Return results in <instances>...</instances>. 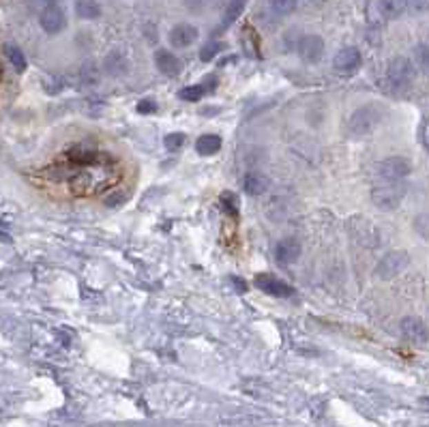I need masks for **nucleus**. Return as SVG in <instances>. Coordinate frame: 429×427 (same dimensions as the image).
<instances>
[{"label":"nucleus","mask_w":429,"mask_h":427,"mask_svg":"<svg viewBox=\"0 0 429 427\" xmlns=\"http://www.w3.org/2000/svg\"><path fill=\"white\" fill-rule=\"evenodd\" d=\"M185 133H181V131H174V133H168L166 138H163V144H166V148L170 150V152H177V150H181L183 146H185Z\"/></svg>","instance_id":"nucleus-23"},{"label":"nucleus","mask_w":429,"mask_h":427,"mask_svg":"<svg viewBox=\"0 0 429 427\" xmlns=\"http://www.w3.org/2000/svg\"><path fill=\"white\" fill-rule=\"evenodd\" d=\"M421 401H423V404H427V406H429V397H423V399H421Z\"/></svg>","instance_id":"nucleus-27"},{"label":"nucleus","mask_w":429,"mask_h":427,"mask_svg":"<svg viewBox=\"0 0 429 427\" xmlns=\"http://www.w3.org/2000/svg\"><path fill=\"white\" fill-rule=\"evenodd\" d=\"M221 135H217V133H204V135H200L198 138V142H196V150L202 155V157H212L214 152H219V148H221Z\"/></svg>","instance_id":"nucleus-16"},{"label":"nucleus","mask_w":429,"mask_h":427,"mask_svg":"<svg viewBox=\"0 0 429 427\" xmlns=\"http://www.w3.org/2000/svg\"><path fill=\"white\" fill-rule=\"evenodd\" d=\"M301 258V243L295 239H286L281 243H277L275 247V260L283 266L295 264Z\"/></svg>","instance_id":"nucleus-12"},{"label":"nucleus","mask_w":429,"mask_h":427,"mask_svg":"<svg viewBox=\"0 0 429 427\" xmlns=\"http://www.w3.org/2000/svg\"><path fill=\"white\" fill-rule=\"evenodd\" d=\"M415 63L412 61H408L406 56H395L391 63H388L386 67V80L388 84H391L393 88L397 90H403L408 86H412L415 82Z\"/></svg>","instance_id":"nucleus-3"},{"label":"nucleus","mask_w":429,"mask_h":427,"mask_svg":"<svg viewBox=\"0 0 429 427\" xmlns=\"http://www.w3.org/2000/svg\"><path fill=\"white\" fill-rule=\"evenodd\" d=\"M297 50L305 63H318V61H322L326 46H324V39L320 34H305V37H301Z\"/></svg>","instance_id":"nucleus-7"},{"label":"nucleus","mask_w":429,"mask_h":427,"mask_svg":"<svg viewBox=\"0 0 429 427\" xmlns=\"http://www.w3.org/2000/svg\"><path fill=\"white\" fill-rule=\"evenodd\" d=\"M5 54H7V61L13 65V69L17 71V73H24L26 71V58H24V54H22V50H19L17 46H5Z\"/></svg>","instance_id":"nucleus-20"},{"label":"nucleus","mask_w":429,"mask_h":427,"mask_svg":"<svg viewBox=\"0 0 429 427\" xmlns=\"http://www.w3.org/2000/svg\"><path fill=\"white\" fill-rule=\"evenodd\" d=\"M361 65H363V56L359 48H352V46L341 48L333 58V67L339 73H355L357 69H361Z\"/></svg>","instance_id":"nucleus-9"},{"label":"nucleus","mask_w":429,"mask_h":427,"mask_svg":"<svg viewBox=\"0 0 429 427\" xmlns=\"http://www.w3.org/2000/svg\"><path fill=\"white\" fill-rule=\"evenodd\" d=\"M138 112L140 114H154V112H157V101H154V99H142L138 103Z\"/></svg>","instance_id":"nucleus-26"},{"label":"nucleus","mask_w":429,"mask_h":427,"mask_svg":"<svg viewBox=\"0 0 429 427\" xmlns=\"http://www.w3.org/2000/svg\"><path fill=\"white\" fill-rule=\"evenodd\" d=\"M75 13L82 19H97L101 15V5L97 0H75Z\"/></svg>","instance_id":"nucleus-18"},{"label":"nucleus","mask_w":429,"mask_h":427,"mask_svg":"<svg viewBox=\"0 0 429 427\" xmlns=\"http://www.w3.org/2000/svg\"><path fill=\"white\" fill-rule=\"evenodd\" d=\"M380 121H382V110L376 103H367L350 116L348 129L352 135H367L380 125Z\"/></svg>","instance_id":"nucleus-2"},{"label":"nucleus","mask_w":429,"mask_h":427,"mask_svg":"<svg viewBox=\"0 0 429 427\" xmlns=\"http://www.w3.org/2000/svg\"><path fill=\"white\" fill-rule=\"evenodd\" d=\"M415 63L421 71L429 73V43H419L415 48Z\"/></svg>","instance_id":"nucleus-22"},{"label":"nucleus","mask_w":429,"mask_h":427,"mask_svg":"<svg viewBox=\"0 0 429 427\" xmlns=\"http://www.w3.org/2000/svg\"><path fill=\"white\" fill-rule=\"evenodd\" d=\"M214 86H217V80H214V77H206V80L200 82V84H193V86L183 88V90L179 92V97H181V99H185V101H200L202 97H204L206 92H210Z\"/></svg>","instance_id":"nucleus-14"},{"label":"nucleus","mask_w":429,"mask_h":427,"mask_svg":"<svg viewBox=\"0 0 429 427\" xmlns=\"http://www.w3.org/2000/svg\"><path fill=\"white\" fill-rule=\"evenodd\" d=\"M253 286L262 290L264 295H270L275 299H288L295 295V288L277 277H272V275H258L256 279H253Z\"/></svg>","instance_id":"nucleus-8"},{"label":"nucleus","mask_w":429,"mask_h":427,"mask_svg":"<svg viewBox=\"0 0 429 427\" xmlns=\"http://www.w3.org/2000/svg\"><path fill=\"white\" fill-rule=\"evenodd\" d=\"M427 221H429V217H427Z\"/></svg>","instance_id":"nucleus-28"},{"label":"nucleus","mask_w":429,"mask_h":427,"mask_svg":"<svg viewBox=\"0 0 429 427\" xmlns=\"http://www.w3.org/2000/svg\"><path fill=\"white\" fill-rule=\"evenodd\" d=\"M270 5V11L279 15V17H286V15H292L299 7V0H268Z\"/></svg>","instance_id":"nucleus-21"},{"label":"nucleus","mask_w":429,"mask_h":427,"mask_svg":"<svg viewBox=\"0 0 429 427\" xmlns=\"http://www.w3.org/2000/svg\"><path fill=\"white\" fill-rule=\"evenodd\" d=\"M382 19H395L408 9V0H376Z\"/></svg>","instance_id":"nucleus-17"},{"label":"nucleus","mask_w":429,"mask_h":427,"mask_svg":"<svg viewBox=\"0 0 429 427\" xmlns=\"http://www.w3.org/2000/svg\"><path fill=\"white\" fill-rule=\"evenodd\" d=\"M406 196L403 181H382L372 189V202L382 210H395Z\"/></svg>","instance_id":"nucleus-1"},{"label":"nucleus","mask_w":429,"mask_h":427,"mask_svg":"<svg viewBox=\"0 0 429 427\" xmlns=\"http://www.w3.org/2000/svg\"><path fill=\"white\" fill-rule=\"evenodd\" d=\"M243 187H245V191L249 193V196H262V193L270 187V181H268V177H264V174H260V172H249V174H245V179H243Z\"/></svg>","instance_id":"nucleus-15"},{"label":"nucleus","mask_w":429,"mask_h":427,"mask_svg":"<svg viewBox=\"0 0 429 427\" xmlns=\"http://www.w3.org/2000/svg\"><path fill=\"white\" fill-rule=\"evenodd\" d=\"M408 9L412 13H429V0H408Z\"/></svg>","instance_id":"nucleus-25"},{"label":"nucleus","mask_w":429,"mask_h":427,"mask_svg":"<svg viewBox=\"0 0 429 427\" xmlns=\"http://www.w3.org/2000/svg\"><path fill=\"white\" fill-rule=\"evenodd\" d=\"M223 48H226V46H223V43H219V41H208V43L200 50V61H204V63L212 61V58L217 56Z\"/></svg>","instance_id":"nucleus-24"},{"label":"nucleus","mask_w":429,"mask_h":427,"mask_svg":"<svg viewBox=\"0 0 429 427\" xmlns=\"http://www.w3.org/2000/svg\"><path fill=\"white\" fill-rule=\"evenodd\" d=\"M198 37H200V32H198L196 26L189 24V22H181L170 30V43H172V48H177V50H185V48L196 43Z\"/></svg>","instance_id":"nucleus-10"},{"label":"nucleus","mask_w":429,"mask_h":427,"mask_svg":"<svg viewBox=\"0 0 429 427\" xmlns=\"http://www.w3.org/2000/svg\"><path fill=\"white\" fill-rule=\"evenodd\" d=\"M245 5H247V0H230L226 15H223V28H228V26H232L234 22H237L245 11Z\"/></svg>","instance_id":"nucleus-19"},{"label":"nucleus","mask_w":429,"mask_h":427,"mask_svg":"<svg viewBox=\"0 0 429 427\" xmlns=\"http://www.w3.org/2000/svg\"><path fill=\"white\" fill-rule=\"evenodd\" d=\"M410 264V256L406 254V251H391V254H386L378 266H376V277L382 279V281H388V279H395L397 275H401L403 270Z\"/></svg>","instance_id":"nucleus-4"},{"label":"nucleus","mask_w":429,"mask_h":427,"mask_svg":"<svg viewBox=\"0 0 429 427\" xmlns=\"http://www.w3.org/2000/svg\"><path fill=\"white\" fill-rule=\"evenodd\" d=\"M39 22H41V28L48 34H58V32H61L67 26V17H65V11L61 7L48 5L41 11V17H39Z\"/></svg>","instance_id":"nucleus-11"},{"label":"nucleus","mask_w":429,"mask_h":427,"mask_svg":"<svg viewBox=\"0 0 429 427\" xmlns=\"http://www.w3.org/2000/svg\"><path fill=\"white\" fill-rule=\"evenodd\" d=\"M412 172V163L408 161L401 155H393V157H386L378 166V177L382 181H403L408 174Z\"/></svg>","instance_id":"nucleus-5"},{"label":"nucleus","mask_w":429,"mask_h":427,"mask_svg":"<svg viewBox=\"0 0 429 427\" xmlns=\"http://www.w3.org/2000/svg\"><path fill=\"white\" fill-rule=\"evenodd\" d=\"M399 331L406 341H410L412 346H423L429 339V328L419 316H406L399 322Z\"/></svg>","instance_id":"nucleus-6"},{"label":"nucleus","mask_w":429,"mask_h":427,"mask_svg":"<svg viewBox=\"0 0 429 427\" xmlns=\"http://www.w3.org/2000/svg\"><path fill=\"white\" fill-rule=\"evenodd\" d=\"M154 67H157L163 75H179L183 69V63L172 52L161 48L154 52Z\"/></svg>","instance_id":"nucleus-13"}]
</instances>
